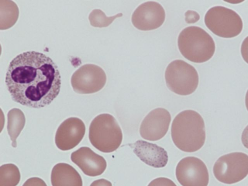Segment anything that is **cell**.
I'll use <instances>...</instances> for the list:
<instances>
[{
	"instance_id": "cell-1",
	"label": "cell",
	"mask_w": 248,
	"mask_h": 186,
	"mask_svg": "<svg viewBox=\"0 0 248 186\" xmlns=\"http://www.w3.org/2000/svg\"><path fill=\"white\" fill-rule=\"evenodd\" d=\"M5 84L15 102L38 108L49 105L58 95L61 78L57 65L50 57L29 51L11 61Z\"/></svg>"
},
{
	"instance_id": "cell-2",
	"label": "cell",
	"mask_w": 248,
	"mask_h": 186,
	"mask_svg": "<svg viewBox=\"0 0 248 186\" xmlns=\"http://www.w3.org/2000/svg\"><path fill=\"white\" fill-rule=\"evenodd\" d=\"M171 136L175 146L182 151L191 153L200 150L206 138L203 118L193 110L180 112L173 120Z\"/></svg>"
},
{
	"instance_id": "cell-3",
	"label": "cell",
	"mask_w": 248,
	"mask_h": 186,
	"mask_svg": "<svg viewBox=\"0 0 248 186\" xmlns=\"http://www.w3.org/2000/svg\"><path fill=\"white\" fill-rule=\"evenodd\" d=\"M178 46L185 58L196 63H202L210 60L216 48L212 37L197 26H190L183 29L178 36Z\"/></svg>"
},
{
	"instance_id": "cell-4",
	"label": "cell",
	"mask_w": 248,
	"mask_h": 186,
	"mask_svg": "<svg viewBox=\"0 0 248 186\" xmlns=\"http://www.w3.org/2000/svg\"><path fill=\"white\" fill-rule=\"evenodd\" d=\"M89 138L96 149L108 153L115 151L121 145L123 134L115 118L111 114L103 113L96 116L92 121Z\"/></svg>"
},
{
	"instance_id": "cell-5",
	"label": "cell",
	"mask_w": 248,
	"mask_h": 186,
	"mask_svg": "<svg viewBox=\"0 0 248 186\" xmlns=\"http://www.w3.org/2000/svg\"><path fill=\"white\" fill-rule=\"evenodd\" d=\"M165 77L168 88L181 95L193 93L199 83V76L196 69L181 60H174L168 65Z\"/></svg>"
},
{
	"instance_id": "cell-6",
	"label": "cell",
	"mask_w": 248,
	"mask_h": 186,
	"mask_svg": "<svg viewBox=\"0 0 248 186\" xmlns=\"http://www.w3.org/2000/svg\"><path fill=\"white\" fill-rule=\"evenodd\" d=\"M204 23L215 34L226 38L237 36L243 27L242 20L236 12L221 6L209 9L205 15Z\"/></svg>"
},
{
	"instance_id": "cell-7",
	"label": "cell",
	"mask_w": 248,
	"mask_h": 186,
	"mask_svg": "<svg viewBox=\"0 0 248 186\" xmlns=\"http://www.w3.org/2000/svg\"><path fill=\"white\" fill-rule=\"evenodd\" d=\"M213 173L218 181L224 184L242 180L248 174V155L233 152L220 157L214 165Z\"/></svg>"
},
{
	"instance_id": "cell-8",
	"label": "cell",
	"mask_w": 248,
	"mask_h": 186,
	"mask_svg": "<svg viewBox=\"0 0 248 186\" xmlns=\"http://www.w3.org/2000/svg\"><path fill=\"white\" fill-rule=\"evenodd\" d=\"M106 81V73L101 67L88 63L80 66L73 74L71 84L76 93L91 94L101 90Z\"/></svg>"
},
{
	"instance_id": "cell-9",
	"label": "cell",
	"mask_w": 248,
	"mask_h": 186,
	"mask_svg": "<svg viewBox=\"0 0 248 186\" xmlns=\"http://www.w3.org/2000/svg\"><path fill=\"white\" fill-rule=\"evenodd\" d=\"M176 177L182 186H207L209 173L204 162L198 157L182 159L176 168Z\"/></svg>"
},
{
	"instance_id": "cell-10",
	"label": "cell",
	"mask_w": 248,
	"mask_h": 186,
	"mask_svg": "<svg viewBox=\"0 0 248 186\" xmlns=\"http://www.w3.org/2000/svg\"><path fill=\"white\" fill-rule=\"evenodd\" d=\"M165 19L162 5L156 1H149L139 5L133 12L131 21L137 29L149 31L160 27Z\"/></svg>"
},
{
	"instance_id": "cell-11",
	"label": "cell",
	"mask_w": 248,
	"mask_h": 186,
	"mask_svg": "<svg viewBox=\"0 0 248 186\" xmlns=\"http://www.w3.org/2000/svg\"><path fill=\"white\" fill-rule=\"evenodd\" d=\"M170 122L171 115L167 109H153L143 120L140 128V135L148 140H159L167 134Z\"/></svg>"
},
{
	"instance_id": "cell-12",
	"label": "cell",
	"mask_w": 248,
	"mask_h": 186,
	"mask_svg": "<svg viewBox=\"0 0 248 186\" xmlns=\"http://www.w3.org/2000/svg\"><path fill=\"white\" fill-rule=\"evenodd\" d=\"M83 122L77 117L65 120L58 127L55 137V144L61 150L68 151L77 146L85 133Z\"/></svg>"
},
{
	"instance_id": "cell-13",
	"label": "cell",
	"mask_w": 248,
	"mask_h": 186,
	"mask_svg": "<svg viewBox=\"0 0 248 186\" xmlns=\"http://www.w3.org/2000/svg\"><path fill=\"white\" fill-rule=\"evenodd\" d=\"M71 159L85 175L89 176L100 175L107 168L105 158L88 147H81L73 152Z\"/></svg>"
},
{
	"instance_id": "cell-14",
	"label": "cell",
	"mask_w": 248,
	"mask_h": 186,
	"mask_svg": "<svg viewBox=\"0 0 248 186\" xmlns=\"http://www.w3.org/2000/svg\"><path fill=\"white\" fill-rule=\"evenodd\" d=\"M131 145H133V152L147 165L156 168L167 165L168 155L163 148L143 140H138Z\"/></svg>"
},
{
	"instance_id": "cell-15",
	"label": "cell",
	"mask_w": 248,
	"mask_h": 186,
	"mask_svg": "<svg viewBox=\"0 0 248 186\" xmlns=\"http://www.w3.org/2000/svg\"><path fill=\"white\" fill-rule=\"evenodd\" d=\"M52 186H82V178L71 165L59 163L52 168L51 173Z\"/></svg>"
},
{
	"instance_id": "cell-16",
	"label": "cell",
	"mask_w": 248,
	"mask_h": 186,
	"mask_svg": "<svg viewBox=\"0 0 248 186\" xmlns=\"http://www.w3.org/2000/svg\"><path fill=\"white\" fill-rule=\"evenodd\" d=\"M25 123V115L20 109L13 108L8 111L7 129L14 148L17 146L16 139L23 129Z\"/></svg>"
},
{
	"instance_id": "cell-17",
	"label": "cell",
	"mask_w": 248,
	"mask_h": 186,
	"mask_svg": "<svg viewBox=\"0 0 248 186\" xmlns=\"http://www.w3.org/2000/svg\"><path fill=\"white\" fill-rule=\"evenodd\" d=\"M0 30H6L16 22L19 10L16 4L11 0H0Z\"/></svg>"
},
{
	"instance_id": "cell-18",
	"label": "cell",
	"mask_w": 248,
	"mask_h": 186,
	"mask_svg": "<svg viewBox=\"0 0 248 186\" xmlns=\"http://www.w3.org/2000/svg\"><path fill=\"white\" fill-rule=\"evenodd\" d=\"M20 180V173L14 164H5L0 167V186H16Z\"/></svg>"
},
{
	"instance_id": "cell-19",
	"label": "cell",
	"mask_w": 248,
	"mask_h": 186,
	"mask_svg": "<svg viewBox=\"0 0 248 186\" xmlns=\"http://www.w3.org/2000/svg\"><path fill=\"white\" fill-rule=\"evenodd\" d=\"M122 16L123 14L119 13L115 16L108 17L102 10L94 9L90 14L89 19L92 26L102 28L109 26L115 18Z\"/></svg>"
},
{
	"instance_id": "cell-20",
	"label": "cell",
	"mask_w": 248,
	"mask_h": 186,
	"mask_svg": "<svg viewBox=\"0 0 248 186\" xmlns=\"http://www.w3.org/2000/svg\"><path fill=\"white\" fill-rule=\"evenodd\" d=\"M148 186H177L170 179L165 177H159L152 180Z\"/></svg>"
},
{
	"instance_id": "cell-21",
	"label": "cell",
	"mask_w": 248,
	"mask_h": 186,
	"mask_svg": "<svg viewBox=\"0 0 248 186\" xmlns=\"http://www.w3.org/2000/svg\"><path fill=\"white\" fill-rule=\"evenodd\" d=\"M22 186H47V185L41 178L35 177L27 179Z\"/></svg>"
},
{
	"instance_id": "cell-22",
	"label": "cell",
	"mask_w": 248,
	"mask_h": 186,
	"mask_svg": "<svg viewBox=\"0 0 248 186\" xmlns=\"http://www.w3.org/2000/svg\"><path fill=\"white\" fill-rule=\"evenodd\" d=\"M185 16L186 21L188 23H195L200 18V16L197 12L191 10L186 12Z\"/></svg>"
},
{
	"instance_id": "cell-23",
	"label": "cell",
	"mask_w": 248,
	"mask_h": 186,
	"mask_svg": "<svg viewBox=\"0 0 248 186\" xmlns=\"http://www.w3.org/2000/svg\"><path fill=\"white\" fill-rule=\"evenodd\" d=\"M241 53L244 60L248 63V36L245 38L242 43Z\"/></svg>"
},
{
	"instance_id": "cell-24",
	"label": "cell",
	"mask_w": 248,
	"mask_h": 186,
	"mask_svg": "<svg viewBox=\"0 0 248 186\" xmlns=\"http://www.w3.org/2000/svg\"><path fill=\"white\" fill-rule=\"evenodd\" d=\"M90 186H112L111 183L105 179L96 180L92 182Z\"/></svg>"
},
{
	"instance_id": "cell-25",
	"label": "cell",
	"mask_w": 248,
	"mask_h": 186,
	"mask_svg": "<svg viewBox=\"0 0 248 186\" xmlns=\"http://www.w3.org/2000/svg\"><path fill=\"white\" fill-rule=\"evenodd\" d=\"M241 140L243 145L248 149V125L245 128L242 132Z\"/></svg>"
},
{
	"instance_id": "cell-26",
	"label": "cell",
	"mask_w": 248,
	"mask_h": 186,
	"mask_svg": "<svg viewBox=\"0 0 248 186\" xmlns=\"http://www.w3.org/2000/svg\"><path fill=\"white\" fill-rule=\"evenodd\" d=\"M245 104L247 109L248 111V90L246 93V97H245Z\"/></svg>"
}]
</instances>
